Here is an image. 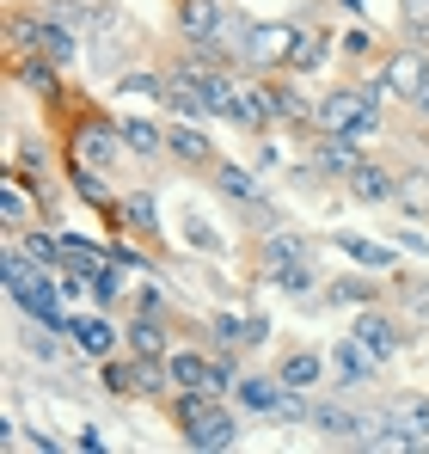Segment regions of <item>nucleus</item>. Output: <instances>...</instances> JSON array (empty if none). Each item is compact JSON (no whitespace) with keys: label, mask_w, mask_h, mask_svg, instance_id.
Returning a JSON list of instances; mask_svg holds the SVG:
<instances>
[{"label":"nucleus","mask_w":429,"mask_h":454,"mask_svg":"<svg viewBox=\"0 0 429 454\" xmlns=\"http://www.w3.org/2000/svg\"><path fill=\"white\" fill-rule=\"evenodd\" d=\"M166 418L178 430V442L197 454H227L246 442V405L233 393H172L166 399Z\"/></svg>","instance_id":"1"},{"label":"nucleus","mask_w":429,"mask_h":454,"mask_svg":"<svg viewBox=\"0 0 429 454\" xmlns=\"http://www.w3.org/2000/svg\"><path fill=\"white\" fill-rule=\"evenodd\" d=\"M386 111L393 105H380L374 92H368V80H344V86H325L319 92V111H313V136H344V142H374L380 129H386Z\"/></svg>","instance_id":"2"},{"label":"nucleus","mask_w":429,"mask_h":454,"mask_svg":"<svg viewBox=\"0 0 429 454\" xmlns=\"http://www.w3.org/2000/svg\"><path fill=\"white\" fill-rule=\"evenodd\" d=\"M62 153L68 160H86L98 172H117L129 160V142H123V117L98 111V105H74L68 111V136H62Z\"/></svg>","instance_id":"3"},{"label":"nucleus","mask_w":429,"mask_h":454,"mask_svg":"<svg viewBox=\"0 0 429 454\" xmlns=\"http://www.w3.org/2000/svg\"><path fill=\"white\" fill-rule=\"evenodd\" d=\"M368 80V92L380 98V105H393V111H411V98L429 86V43H386V56L374 62V68H362Z\"/></svg>","instance_id":"4"},{"label":"nucleus","mask_w":429,"mask_h":454,"mask_svg":"<svg viewBox=\"0 0 429 454\" xmlns=\"http://www.w3.org/2000/svg\"><path fill=\"white\" fill-rule=\"evenodd\" d=\"M221 203H233L239 209V227H252V233H264V227L283 222V209H277V197L264 191V178H258V166H239V160H214V172L203 178Z\"/></svg>","instance_id":"5"},{"label":"nucleus","mask_w":429,"mask_h":454,"mask_svg":"<svg viewBox=\"0 0 429 454\" xmlns=\"http://www.w3.org/2000/svg\"><path fill=\"white\" fill-rule=\"evenodd\" d=\"M380 449H429V393L399 387V393L380 399V436H374L368 454Z\"/></svg>","instance_id":"6"},{"label":"nucleus","mask_w":429,"mask_h":454,"mask_svg":"<svg viewBox=\"0 0 429 454\" xmlns=\"http://www.w3.org/2000/svg\"><path fill=\"white\" fill-rule=\"evenodd\" d=\"M307 430H319V442H338V449H374L380 405L368 411V405H350V399H313V424Z\"/></svg>","instance_id":"7"},{"label":"nucleus","mask_w":429,"mask_h":454,"mask_svg":"<svg viewBox=\"0 0 429 454\" xmlns=\"http://www.w3.org/2000/svg\"><path fill=\"white\" fill-rule=\"evenodd\" d=\"M300 25L307 19H252V31L239 43V74H283Z\"/></svg>","instance_id":"8"},{"label":"nucleus","mask_w":429,"mask_h":454,"mask_svg":"<svg viewBox=\"0 0 429 454\" xmlns=\"http://www.w3.org/2000/svg\"><path fill=\"white\" fill-rule=\"evenodd\" d=\"M68 338H74V350L98 369L105 356H117V350H129L123 344V319H111V307H74V319H68Z\"/></svg>","instance_id":"9"},{"label":"nucleus","mask_w":429,"mask_h":454,"mask_svg":"<svg viewBox=\"0 0 429 454\" xmlns=\"http://www.w3.org/2000/svg\"><path fill=\"white\" fill-rule=\"evenodd\" d=\"M105 233H136V239H147V246H160V239H166V222H160V191H153V184H123L117 209L105 215Z\"/></svg>","instance_id":"10"},{"label":"nucleus","mask_w":429,"mask_h":454,"mask_svg":"<svg viewBox=\"0 0 429 454\" xmlns=\"http://www.w3.org/2000/svg\"><path fill=\"white\" fill-rule=\"evenodd\" d=\"M350 338H362L386 369L399 363V350L411 344V325H405V313L399 307H386V301H374V307H356V325H350Z\"/></svg>","instance_id":"11"},{"label":"nucleus","mask_w":429,"mask_h":454,"mask_svg":"<svg viewBox=\"0 0 429 454\" xmlns=\"http://www.w3.org/2000/svg\"><path fill=\"white\" fill-rule=\"evenodd\" d=\"M166 153H172V166L178 172H191V178H209L221 148H214V136L203 123H191V117H172L166 123Z\"/></svg>","instance_id":"12"},{"label":"nucleus","mask_w":429,"mask_h":454,"mask_svg":"<svg viewBox=\"0 0 429 454\" xmlns=\"http://www.w3.org/2000/svg\"><path fill=\"white\" fill-rule=\"evenodd\" d=\"M43 222V197H37V184L6 160V172H0V233H25V227Z\"/></svg>","instance_id":"13"},{"label":"nucleus","mask_w":429,"mask_h":454,"mask_svg":"<svg viewBox=\"0 0 429 454\" xmlns=\"http://www.w3.org/2000/svg\"><path fill=\"white\" fill-rule=\"evenodd\" d=\"M332 387L338 393H368V387H380V375H386V363L362 344V338H338L332 344Z\"/></svg>","instance_id":"14"},{"label":"nucleus","mask_w":429,"mask_h":454,"mask_svg":"<svg viewBox=\"0 0 429 454\" xmlns=\"http://www.w3.org/2000/svg\"><path fill=\"white\" fill-rule=\"evenodd\" d=\"M166 369H172V387H178V393H227L209 344H172V350H166Z\"/></svg>","instance_id":"15"},{"label":"nucleus","mask_w":429,"mask_h":454,"mask_svg":"<svg viewBox=\"0 0 429 454\" xmlns=\"http://www.w3.org/2000/svg\"><path fill=\"white\" fill-rule=\"evenodd\" d=\"M6 68H12V86H19V92L43 98L50 111H62V105H68V86H62L68 68H62V62H50V56H12Z\"/></svg>","instance_id":"16"},{"label":"nucleus","mask_w":429,"mask_h":454,"mask_svg":"<svg viewBox=\"0 0 429 454\" xmlns=\"http://www.w3.org/2000/svg\"><path fill=\"white\" fill-rule=\"evenodd\" d=\"M252 270L264 277V270H277V264H294V258H313V239L300 233V227H288V222H277V227H264V233H252Z\"/></svg>","instance_id":"17"},{"label":"nucleus","mask_w":429,"mask_h":454,"mask_svg":"<svg viewBox=\"0 0 429 454\" xmlns=\"http://www.w3.org/2000/svg\"><path fill=\"white\" fill-rule=\"evenodd\" d=\"M258 283H270V289H277V295H288L294 307H325V277H319V258L277 264V270H264Z\"/></svg>","instance_id":"18"},{"label":"nucleus","mask_w":429,"mask_h":454,"mask_svg":"<svg viewBox=\"0 0 429 454\" xmlns=\"http://www.w3.org/2000/svg\"><path fill=\"white\" fill-rule=\"evenodd\" d=\"M393 283V277H386ZM380 283V270H362V264H350V270H338V277H325V307H374V301H386L393 289Z\"/></svg>","instance_id":"19"},{"label":"nucleus","mask_w":429,"mask_h":454,"mask_svg":"<svg viewBox=\"0 0 429 454\" xmlns=\"http://www.w3.org/2000/svg\"><path fill=\"white\" fill-rule=\"evenodd\" d=\"M307 160H313V172L325 184H344L362 160H368V148L362 142H344V136H307Z\"/></svg>","instance_id":"20"},{"label":"nucleus","mask_w":429,"mask_h":454,"mask_svg":"<svg viewBox=\"0 0 429 454\" xmlns=\"http://www.w3.org/2000/svg\"><path fill=\"white\" fill-rule=\"evenodd\" d=\"M332 246L350 258V264H362V270H380V277H399V246L393 239H368V233H356V227H338L332 233Z\"/></svg>","instance_id":"21"},{"label":"nucleus","mask_w":429,"mask_h":454,"mask_svg":"<svg viewBox=\"0 0 429 454\" xmlns=\"http://www.w3.org/2000/svg\"><path fill=\"white\" fill-rule=\"evenodd\" d=\"M277 375H283V387L319 393L325 375H332V350H319V344H288L283 356H277Z\"/></svg>","instance_id":"22"},{"label":"nucleus","mask_w":429,"mask_h":454,"mask_svg":"<svg viewBox=\"0 0 429 454\" xmlns=\"http://www.w3.org/2000/svg\"><path fill=\"white\" fill-rule=\"evenodd\" d=\"M344 191H350L356 203H368V209H393V203H399V172H393L386 160H374V153H368L356 172L344 178Z\"/></svg>","instance_id":"23"},{"label":"nucleus","mask_w":429,"mask_h":454,"mask_svg":"<svg viewBox=\"0 0 429 454\" xmlns=\"http://www.w3.org/2000/svg\"><path fill=\"white\" fill-rule=\"evenodd\" d=\"M332 56H338V31H325V25H300V37H294V50H288V68H283V74L313 80Z\"/></svg>","instance_id":"24"},{"label":"nucleus","mask_w":429,"mask_h":454,"mask_svg":"<svg viewBox=\"0 0 429 454\" xmlns=\"http://www.w3.org/2000/svg\"><path fill=\"white\" fill-rule=\"evenodd\" d=\"M123 142H129V160H142V166H172V153H166V123H160V117L123 111Z\"/></svg>","instance_id":"25"},{"label":"nucleus","mask_w":429,"mask_h":454,"mask_svg":"<svg viewBox=\"0 0 429 454\" xmlns=\"http://www.w3.org/2000/svg\"><path fill=\"white\" fill-rule=\"evenodd\" d=\"M123 344L136 350V356H166L178 338H172V319H160V313H142V307H129L123 313Z\"/></svg>","instance_id":"26"},{"label":"nucleus","mask_w":429,"mask_h":454,"mask_svg":"<svg viewBox=\"0 0 429 454\" xmlns=\"http://www.w3.org/2000/svg\"><path fill=\"white\" fill-rule=\"evenodd\" d=\"M68 184H74V197H80L86 209H98V215H111V209H117V197H123V184H117L111 172L86 166V160H68Z\"/></svg>","instance_id":"27"},{"label":"nucleus","mask_w":429,"mask_h":454,"mask_svg":"<svg viewBox=\"0 0 429 454\" xmlns=\"http://www.w3.org/2000/svg\"><path fill=\"white\" fill-rule=\"evenodd\" d=\"M233 399L252 411V418H277V405H283V375H246L233 380Z\"/></svg>","instance_id":"28"},{"label":"nucleus","mask_w":429,"mask_h":454,"mask_svg":"<svg viewBox=\"0 0 429 454\" xmlns=\"http://www.w3.org/2000/svg\"><path fill=\"white\" fill-rule=\"evenodd\" d=\"M393 209L411 215V222H424V215H429V160L399 166V203H393Z\"/></svg>","instance_id":"29"},{"label":"nucleus","mask_w":429,"mask_h":454,"mask_svg":"<svg viewBox=\"0 0 429 454\" xmlns=\"http://www.w3.org/2000/svg\"><path fill=\"white\" fill-rule=\"evenodd\" d=\"M117 92H123V98H142V105H166L172 80H166V68H142V62H129V68L117 74Z\"/></svg>","instance_id":"30"},{"label":"nucleus","mask_w":429,"mask_h":454,"mask_svg":"<svg viewBox=\"0 0 429 454\" xmlns=\"http://www.w3.org/2000/svg\"><path fill=\"white\" fill-rule=\"evenodd\" d=\"M338 56H344V62H362V68H374V62L386 56V43L368 31V19H356V25L338 31Z\"/></svg>","instance_id":"31"},{"label":"nucleus","mask_w":429,"mask_h":454,"mask_svg":"<svg viewBox=\"0 0 429 454\" xmlns=\"http://www.w3.org/2000/svg\"><path fill=\"white\" fill-rule=\"evenodd\" d=\"M98 387L111 399H136V363H129V350H117V356L98 363Z\"/></svg>","instance_id":"32"},{"label":"nucleus","mask_w":429,"mask_h":454,"mask_svg":"<svg viewBox=\"0 0 429 454\" xmlns=\"http://www.w3.org/2000/svg\"><path fill=\"white\" fill-rule=\"evenodd\" d=\"M184 239H191V252H203V258H227V252H233V246L221 239V227H214L209 215H191V209H184Z\"/></svg>","instance_id":"33"},{"label":"nucleus","mask_w":429,"mask_h":454,"mask_svg":"<svg viewBox=\"0 0 429 454\" xmlns=\"http://www.w3.org/2000/svg\"><path fill=\"white\" fill-rule=\"evenodd\" d=\"M399 37L429 43V0H399Z\"/></svg>","instance_id":"34"},{"label":"nucleus","mask_w":429,"mask_h":454,"mask_svg":"<svg viewBox=\"0 0 429 454\" xmlns=\"http://www.w3.org/2000/svg\"><path fill=\"white\" fill-rule=\"evenodd\" d=\"M386 239H393V246H399L405 258H429V233H417L411 222H399L393 233H386Z\"/></svg>","instance_id":"35"},{"label":"nucleus","mask_w":429,"mask_h":454,"mask_svg":"<svg viewBox=\"0 0 429 454\" xmlns=\"http://www.w3.org/2000/svg\"><path fill=\"white\" fill-rule=\"evenodd\" d=\"M270 344V319L264 313H246V350H264Z\"/></svg>","instance_id":"36"},{"label":"nucleus","mask_w":429,"mask_h":454,"mask_svg":"<svg viewBox=\"0 0 429 454\" xmlns=\"http://www.w3.org/2000/svg\"><path fill=\"white\" fill-rule=\"evenodd\" d=\"M74 449H80V454H105L111 442H105V430H98V424H86V430H74Z\"/></svg>","instance_id":"37"},{"label":"nucleus","mask_w":429,"mask_h":454,"mask_svg":"<svg viewBox=\"0 0 429 454\" xmlns=\"http://www.w3.org/2000/svg\"><path fill=\"white\" fill-rule=\"evenodd\" d=\"M277 166H288V153L270 142V136H258V172H277Z\"/></svg>","instance_id":"38"},{"label":"nucleus","mask_w":429,"mask_h":454,"mask_svg":"<svg viewBox=\"0 0 429 454\" xmlns=\"http://www.w3.org/2000/svg\"><path fill=\"white\" fill-rule=\"evenodd\" d=\"M25 449H37V454H56V449H68V442H62V436H50V430H31V436H25Z\"/></svg>","instance_id":"39"},{"label":"nucleus","mask_w":429,"mask_h":454,"mask_svg":"<svg viewBox=\"0 0 429 454\" xmlns=\"http://www.w3.org/2000/svg\"><path fill=\"white\" fill-rule=\"evenodd\" d=\"M405 117H411L417 129H429V86H424V92H417V98H411V111H405Z\"/></svg>","instance_id":"40"},{"label":"nucleus","mask_w":429,"mask_h":454,"mask_svg":"<svg viewBox=\"0 0 429 454\" xmlns=\"http://www.w3.org/2000/svg\"><path fill=\"white\" fill-rule=\"evenodd\" d=\"M338 6H344L350 19H368V0H338Z\"/></svg>","instance_id":"41"},{"label":"nucleus","mask_w":429,"mask_h":454,"mask_svg":"<svg viewBox=\"0 0 429 454\" xmlns=\"http://www.w3.org/2000/svg\"><path fill=\"white\" fill-rule=\"evenodd\" d=\"M424 454H429V449H424Z\"/></svg>","instance_id":"42"}]
</instances>
